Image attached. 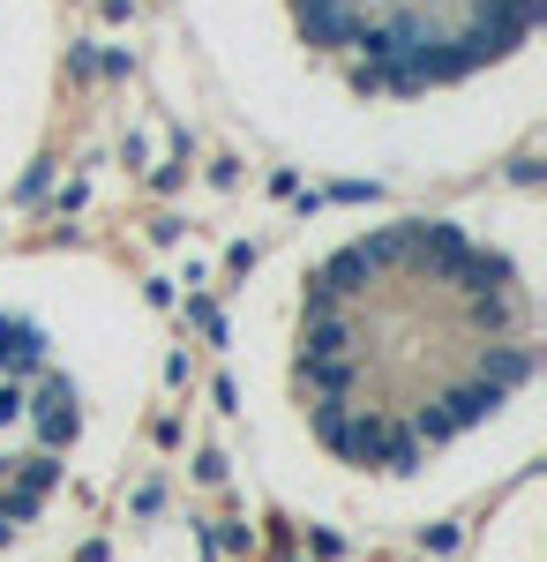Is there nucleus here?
I'll return each mask as SVG.
<instances>
[{"instance_id":"obj_1","label":"nucleus","mask_w":547,"mask_h":562,"mask_svg":"<svg viewBox=\"0 0 547 562\" xmlns=\"http://www.w3.org/2000/svg\"><path fill=\"white\" fill-rule=\"evenodd\" d=\"M540 173L323 203L225 285L211 330L233 473L345 548L465 525L547 450Z\"/></svg>"},{"instance_id":"obj_2","label":"nucleus","mask_w":547,"mask_h":562,"mask_svg":"<svg viewBox=\"0 0 547 562\" xmlns=\"http://www.w3.org/2000/svg\"><path fill=\"white\" fill-rule=\"evenodd\" d=\"M196 121L331 203L533 166L540 0H166Z\"/></svg>"},{"instance_id":"obj_3","label":"nucleus","mask_w":547,"mask_h":562,"mask_svg":"<svg viewBox=\"0 0 547 562\" xmlns=\"http://www.w3.org/2000/svg\"><path fill=\"white\" fill-rule=\"evenodd\" d=\"M166 390L172 323L127 256L0 248V562H68L113 518Z\"/></svg>"},{"instance_id":"obj_4","label":"nucleus","mask_w":547,"mask_h":562,"mask_svg":"<svg viewBox=\"0 0 547 562\" xmlns=\"http://www.w3.org/2000/svg\"><path fill=\"white\" fill-rule=\"evenodd\" d=\"M76 90V0H0V217L23 211Z\"/></svg>"},{"instance_id":"obj_5","label":"nucleus","mask_w":547,"mask_h":562,"mask_svg":"<svg viewBox=\"0 0 547 562\" xmlns=\"http://www.w3.org/2000/svg\"><path fill=\"white\" fill-rule=\"evenodd\" d=\"M458 562H540V473H525L488 510H472V540Z\"/></svg>"}]
</instances>
